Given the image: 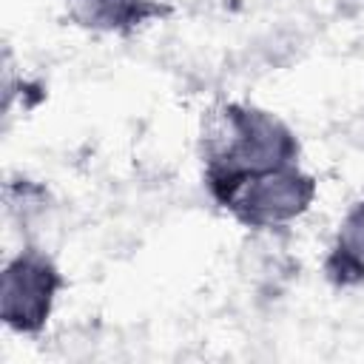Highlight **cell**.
Listing matches in <instances>:
<instances>
[{
  "label": "cell",
  "instance_id": "5",
  "mask_svg": "<svg viewBox=\"0 0 364 364\" xmlns=\"http://www.w3.org/2000/svg\"><path fill=\"white\" fill-rule=\"evenodd\" d=\"M336 259L344 279H364V202L347 213L336 239Z\"/></svg>",
  "mask_w": 364,
  "mask_h": 364
},
{
  "label": "cell",
  "instance_id": "4",
  "mask_svg": "<svg viewBox=\"0 0 364 364\" xmlns=\"http://www.w3.org/2000/svg\"><path fill=\"white\" fill-rule=\"evenodd\" d=\"M65 6L74 23L94 31H125L154 14L145 0H65Z\"/></svg>",
  "mask_w": 364,
  "mask_h": 364
},
{
  "label": "cell",
  "instance_id": "2",
  "mask_svg": "<svg viewBox=\"0 0 364 364\" xmlns=\"http://www.w3.org/2000/svg\"><path fill=\"white\" fill-rule=\"evenodd\" d=\"M316 182L296 165L247 176L222 193V202L250 228H276L310 208Z\"/></svg>",
  "mask_w": 364,
  "mask_h": 364
},
{
  "label": "cell",
  "instance_id": "3",
  "mask_svg": "<svg viewBox=\"0 0 364 364\" xmlns=\"http://www.w3.org/2000/svg\"><path fill=\"white\" fill-rule=\"evenodd\" d=\"M60 290L57 267L37 250H23L3 270L0 313L17 333H34L46 324Z\"/></svg>",
  "mask_w": 364,
  "mask_h": 364
},
{
  "label": "cell",
  "instance_id": "1",
  "mask_svg": "<svg viewBox=\"0 0 364 364\" xmlns=\"http://www.w3.org/2000/svg\"><path fill=\"white\" fill-rule=\"evenodd\" d=\"M293 134L256 108H228L210 134V182L222 196L236 182L296 162Z\"/></svg>",
  "mask_w": 364,
  "mask_h": 364
}]
</instances>
